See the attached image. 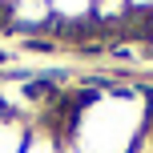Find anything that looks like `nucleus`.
<instances>
[{
  "instance_id": "9",
  "label": "nucleus",
  "mask_w": 153,
  "mask_h": 153,
  "mask_svg": "<svg viewBox=\"0 0 153 153\" xmlns=\"http://www.w3.org/2000/svg\"><path fill=\"white\" fill-rule=\"evenodd\" d=\"M0 4H8V0H0Z\"/></svg>"
},
{
  "instance_id": "8",
  "label": "nucleus",
  "mask_w": 153,
  "mask_h": 153,
  "mask_svg": "<svg viewBox=\"0 0 153 153\" xmlns=\"http://www.w3.org/2000/svg\"><path fill=\"white\" fill-rule=\"evenodd\" d=\"M61 153H81V149H76V145H73V141H69V137H65V141H61Z\"/></svg>"
},
{
  "instance_id": "3",
  "label": "nucleus",
  "mask_w": 153,
  "mask_h": 153,
  "mask_svg": "<svg viewBox=\"0 0 153 153\" xmlns=\"http://www.w3.org/2000/svg\"><path fill=\"white\" fill-rule=\"evenodd\" d=\"M61 141H65V129L40 121V125H28V137H24L20 153H61Z\"/></svg>"
},
{
  "instance_id": "2",
  "label": "nucleus",
  "mask_w": 153,
  "mask_h": 153,
  "mask_svg": "<svg viewBox=\"0 0 153 153\" xmlns=\"http://www.w3.org/2000/svg\"><path fill=\"white\" fill-rule=\"evenodd\" d=\"M4 8V20L8 28L16 32H45L53 28V8H48V0H8Z\"/></svg>"
},
{
  "instance_id": "4",
  "label": "nucleus",
  "mask_w": 153,
  "mask_h": 153,
  "mask_svg": "<svg viewBox=\"0 0 153 153\" xmlns=\"http://www.w3.org/2000/svg\"><path fill=\"white\" fill-rule=\"evenodd\" d=\"M93 4L97 0H48V8H53V24H93Z\"/></svg>"
},
{
  "instance_id": "1",
  "label": "nucleus",
  "mask_w": 153,
  "mask_h": 153,
  "mask_svg": "<svg viewBox=\"0 0 153 153\" xmlns=\"http://www.w3.org/2000/svg\"><path fill=\"white\" fill-rule=\"evenodd\" d=\"M153 125V93L141 89H109V93H89L73 109L65 137L81 153H133Z\"/></svg>"
},
{
  "instance_id": "7",
  "label": "nucleus",
  "mask_w": 153,
  "mask_h": 153,
  "mask_svg": "<svg viewBox=\"0 0 153 153\" xmlns=\"http://www.w3.org/2000/svg\"><path fill=\"white\" fill-rule=\"evenodd\" d=\"M133 16H153V0H129Z\"/></svg>"
},
{
  "instance_id": "6",
  "label": "nucleus",
  "mask_w": 153,
  "mask_h": 153,
  "mask_svg": "<svg viewBox=\"0 0 153 153\" xmlns=\"http://www.w3.org/2000/svg\"><path fill=\"white\" fill-rule=\"evenodd\" d=\"M133 16L129 0H97L93 4V24H125Z\"/></svg>"
},
{
  "instance_id": "5",
  "label": "nucleus",
  "mask_w": 153,
  "mask_h": 153,
  "mask_svg": "<svg viewBox=\"0 0 153 153\" xmlns=\"http://www.w3.org/2000/svg\"><path fill=\"white\" fill-rule=\"evenodd\" d=\"M24 137H28V125L24 117H0V153H20L24 149Z\"/></svg>"
}]
</instances>
